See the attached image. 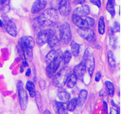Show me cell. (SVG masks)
Here are the masks:
<instances>
[{
	"mask_svg": "<svg viewBox=\"0 0 122 114\" xmlns=\"http://www.w3.org/2000/svg\"><path fill=\"white\" fill-rule=\"evenodd\" d=\"M71 11V5L69 0H61L59 6V12L61 15H68Z\"/></svg>",
	"mask_w": 122,
	"mask_h": 114,
	"instance_id": "8fae6325",
	"label": "cell"
},
{
	"mask_svg": "<svg viewBox=\"0 0 122 114\" xmlns=\"http://www.w3.org/2000/svg\"><path fill=\"white\" fill-rule=\"evenodd\" d=\"M86 71V65L84 61L76 65L73 68V73L77 78H81Z\"/></svg>",
	"mask_w": 122,
	"mask_h": 114,
	"instance_id": "9a60e30c",
	"label": "cell"
},
{
	"mask_svg": "<svg viewBox=\"0 0 122 114\" xmlns=\"http://www.w3.org/2000/svg\"><path fill=\"white\" fill-rule=\"evenodd\" d=\"M59 29L60 27H55L54 29H51V33L47 41L48 44L50 47H54L58 43L60 39Z\"/></svg>",
	"mask_w": 122,
	"mask_h": 114,
	"instance_id": "ba28073f",
	"label": "cell"
},
{
	"mask_svg": "<svg viewBox=\"0 0 122 114\" xmlns=\"http://www.w3.org/2000/svg\"><path fill=\"white\" fill-rule=\"evenodd\" d=\"M43 114H51L48 109H45L43 112Z\"/></svg>",
	"mask_w": 122,
	"mask_h": 114,
	"instance_id": "f35d334b",
	"label": "cell"
},
{
	"mask_svg": "<svg viewBox=\"0 0 122 114\" xmlns=\"http://www.w3.org/2000/svg\"><path fill=\"white\" fill-rule=\"evenodd\" d=\"M78 34L81 37L86 39V40L90 42L95 41V35L93 29L92 28H87V29H78Z\"/></svg>",
	"mask_w": 122,
	"mask_h": 114,
	"instance_id": "9c48e42d",
	"label": "cell"
},
{
	"mask_svg": "<svg viewBox=\"0 0 122 114\" xmlns=\"http://www.w3.org/2000/svg\"><path fill=\"white\" fill-rule=\"evenodd\" d=\"M98 32L100 34L103 35L105 32V23H104V17L102 16L100 18L98 21Z\"/></svg>",
	"mask_w": 122,
	"mask_h": 114,
	"instance_id": "83f0119b",
	"label": "cell"
},
{
	"mask_svg": "<svg viewBox=\"0 0 122 114\" xmlns=\"http://www.w3.org/2000/svg\"><path fill=\"white\" fill-rule=\"evenodd\" d=\"M62 54V51L59 49H56V50H52L51 51H50L46 56L45 57V61L46 64H48L51 60H53V59L55 58L56 57H57V56L60 55V54Z\"/></svg>",
	"mask_w": 122,
	"mask_h": 114,
	"instance_id": "ac0fdd59",
	"label": "cell"
},
{
	"mask_svg": "<svg viewBox=\"0 0 122 114\" xmlns=\"http://www.w3.org/2000/svg\"><path fill=\"white\" fill-rule=\"evenodd\" d=\"M103 104H104V109L105 111L106 112H107V104L106 102L104 101V103H103Z\"/></svg>",
	"mask_w": 122,
	"mask_h": 114,
	"instance_id": "74e56055",
	"label": "cell"
},
{
	"mask_svg": "<svg viewBox=\"0 0 122 114\" xmlns=\"http://www.w3.org/2000/svg\"><path fill=\"white\" fill-rule=\"evenodd\" d=\"M22 65H23V67H28V63L26 61H23L22 62Z\"/></svg>",
	"mask_w": 122,
	"mask_h": 114,
	"instance_id": "ab89813d",
	"label": "cell"
},
{
	"mask_svg": "<svg viewBox=\"0 0 122 114\" xmlns=\"http://www.w3.org/2000/svg\"><path fill=\"white\" fill-rule=\"evenodd\" d=\"M71 59V53L70 51L66 50L62 53V60L65 64H68Z\"/></svg>",
	"mask_w": 122,
	"mask_h": 114,
	"instance_id": "f546056e",
	"label": "cell"
},
{
	"mask_svg": "<svg viewBox=\"0 0 122 114\" xmlns=\"http://www.w3.org/2000/svg\"><path fill=\"white\" fill-rule=\"evenodd\" d=\"M87 91L85 89H82L80 91L79 95H78V98H77L78 104L79 106H82L84 104L87 97Z\"/></svg>",
	"mask_w": 122,
	"mask_h": 114,
	"instance_id": "ffe728a7",
	"label": "cell"
},
{
	"mask_svg": "<svg viewBox=\"0 0 122 114\" xmlns=\"http://www.w3.org/2000/svg\"><path fill=\"white\" fill-rule=\"evenodd\" d=\"M72 21L79 29L91 28L94 26L95 20L93 18L89 17H79L73 14Z\"/></svg>",
	"mask_w": 122,
	"mask_h": 114,
	"instance_id": "277c9868",
	"label": "cell"
},
{
	"mask_svg": "<svg viewBox=\"0 0 122 114\" xmlns=\"http://www.w3.org/2000/svg\"><path fill=\"white\" fill-rule=\"evenodd\" d=\"M3 26V22L1 20H0V27H2Z\"/></svg>",
	"mask_w": 122,
	"mask_h": 114,
	"instance_id": "60d3db41",
	"label": "cell"
},
{
	"mask_svg": "<svg viewBox=\"0 0 122 114\" xmlns=\"http://www.w3.org/2000/svg\"><path fill=\"white\" fill-rule=\"evenodd\" d=\"M110 114H119V112H118V110L117 109H116L115 108H114V107H112L111 109Z\"/></svg>",
	"mask_w": 122,
	"mask_h": 114,
	"instance_id": "e575fe53",
	"label": "cell"
},
{
	"mask_svg": "<svg viewBox=\"0 0 122 114\" xmlns=\"http://www.w3.org/2000/svg\"><path fill=\"white\" fill-rule=\"evenodd\" d=\"M113 31H114V32H118L120 30V26L118 24V22L117 21H115L114 24V27L112 28Z\"/></svg>",
	"mask_w": 122,
	"mask_h": 114,
	"instance_id": "1f68e13d",
	"label": "cell"
},
{
	"mask_svg": "<svg viewBox=\"0 0 122 114\" xmlns=\"http://www.w3.org/2000/svg\"><path fill=\"white\" fill-rule=\"evenodd\" d=\"M67 103H67L66 109H67V110L70 112L73 111L75 109V108L76 107V106L78 105L77 98H72L71 99L68 101Z\"/></svg>",
	"mask_w": 122,
	"mask_h": 114,
	"instance_id": "d4e9b609",
	"label": "cell"
},
{
	"mask_svg": "<svg viewBox=\"0 0 122 114\" xmlns=\"http://www.w3.org/2000/svg\"><path fill=\"white\" fill-rule=\"evenodd\" d=\"M57 96L61 102L63 103H67L70 100V93L65 90H60L57 93Z\"/></svg>",
	"mask_w": 122,
	"mask_h": 114,
	"instance_id": "d6986e66",
	"label": "cell"
},
{
	"mask_svg": "<svg viewBox=\"0 0 122 114\" xmlns=\"http://www.w3.org/2000/svg\"><path fill=\"white\" fill-rule=\"evenodd\" d=\"M70 73V68L67 67H64L53 77V85L56 87H62L66 84L67 79Z\"/></svg>",
	"mask_w": 122,
	"mask_h": 114,
	"instance_id": "3957f363",
	"label": "cell"
},
{
	"mask_svg": "<svg viewBox=\"0 0 122 114\" xmlns=\"http://www.w3.org/2000/svg\"><path fill=\"white\" fill-rule=\"evenodd\" d=\"M86 0H74V3L77 4H82L85 3Z\"/></svg>",
	"mask_w": 122,
	"mask_h": 114,
	"instance_id": "d590c367",
	"label": "cell"
},
{
	"mask_svg": "<svg viewBox=\"0 0 122 114\" xmlns=\"http://www.w3.org/2000/svg\"><path fill=\"white\" fill-rule=\"evenodd\" d=\"M59 18V14L57 10L50 8L40 14L37 18V21L42 26H51L55 25Z\"/></svg>",
	"mask_w": 122,
	"mask_h": 114,
	"instance_id": "6da1fadb",
	"label": "cell"
},
{
	"mask_svg": "<svg viewBox=\"0 0 122 114\" xmlns=\"http://www.w3.org/2000/svg\"><path fill=\"white\" fill-rule=\"evenodd\" d=\"M30 73H31V70H30V68H28V70H27L26 72V76H29L30 74Z\"/></svg>",
	"mask_w": 122,
	"mask_h": 114,
	"instance_id": "8d00e7d4",
	"label": "cell"
},
{
	"mask_svg": "<svg viewBox=\"0 0 122 114\" xmlns=\"http://www.w3.org/2000/svg\"><path fill=\"white\" fill-rule=\"evenodd\" d=\"M4 22H5V26H6L7 32L11 36H16L17 35V29L14 21L8 17H6V18H4Z\"/></svg>",
	"mask_w": 122,
	"mask_h": 114,
	"instance_id": "7c38bea8",
	"label": "cell"
},
{
	"mask_svg": "<svg viewBox=\"0 0 122 114\" xmlns=\"http://www.w3.org/2000/svg\"><path fill=\"white\" fill-rule=\"evenodd\" d=\"M51 33V29H44L38 33L37 36V43L39 46H43L47 43L48 39Z\"/></svg>",
	"mask_w": 122,
	"mask_h": 114,
	"instance_id": "30bf717a",
	"label": "cell"
},
{
	"mask_svg": "<svg viewBox=\"0 0 122 114\" xmlns=\"http://www.w3.org/2000/svg\"><path fill=\"white\" fill-rule=\"evenodd\" d=\"M71 46V53L73 54L74 56H78L79 53V49L80 46L78 43H76L75 41L71 40L70 43Z\"/></svg>",
	"mask_w": 122,
	"mask_h": 114,
	"instance_id": "44dd1931",
	"label": "cell"
},
{
	"mask_svg": "<svg viewBox=\"0 0 122 114\" xmlns=\"http://www.w3.org/2000/svg\"><path fill=\"white\" fill-rule=\"evenodd\" d=\"M62 60V54L56 57L48 64H47L46 74L49 78H53L57 73V71L61 65Z\"/></svg>",
	"mask_w": 122,
	"mask_h": 114,
	"instance_id": "5b68a950",
	"label": "cell"
},
{
	"mask_svg": "<svg viewBox=\"0 0 122 114\" xmlns=\"http://www.w3.org/2000/svg\"><path fill=\"white\" fill-rule=\"evenodd\" d=\"M77 77L74 73H70L67 80V86L68 88H73L76 85L77 82Z\"/></svg>",
	"mask_w": 122,
	"mask_h": 114,
	"instance_id": "7402d4cb",
	"label": "cell"
},
{
	"mask_svg": "<svg viewBox=\"0 0 122 114\" xmlns=\"http://www.w3.org/2000/svg\"><path fill=\"white\" fill-rule=\"evenodd\" d=\"M101 78V73L100 71H98L96 74V76H95V81L96 82H99Z\"/></svg>",
	"mask_w": 122,
	"mask_h": 114,
	"instance_id": "836d02e7",
	"label": "cell"
},
{
	"mask_svg": "<svg viewBox=\"0 0 122 114\" xmlns=\"http://www.w3.org/2000/svg\"><path fill=\"white\" fill-rule=\"evenodd\" d=\"M109 41L110 45L112 46V48H115L116 47L117 42V39L116 37L114 35V32L113 31L112 28H109Z\"/></svg>",
	"mask_w": 122,
	"mask_h": 114,
	"instance_id": "484cf974",
	"label": "cell"
},
{
	"mask_svg": "<svg viewBox=\"0 0 122 114\" xmlns=\"http://www.w3.org/2000/svg\"><path fill=\"white\" fill-rule=\"evenodd\" d=\"M59 37L61 40L66 44L71 42V31L70 25L67 23H64L60 26Z\"/></svg>",
	"mask_w": 122,
	"mask_h": 114,
	"instance_id": "52a82bcc",
	"label": "cell"
},
{
	"mask_svg": "<svg viewBox=\"0 0 122 114\" xmlns=\"http://www.w3.org/2000/svg\"><path fill=\"white\" fill-rule=\"evenodd\" d=\"M115 0H108L106 5V9L108 11V12L111 14L112 17H114L115 14Z\"/></svg>",
	"mask_w": 122,
	"mask_h": 114,
	"instance_id": "603a6c76",
	"label": "cell"
},
{
	"mask_svg": "<svg viewBox=\"0 0 122 114\" xmlns=\"http://www.w3.org/2000/svg\"><path fill=\"white\" fill-rule=\"evenodd\" d=\"M105 85L106 87L109 95L111 96H112L114 94V91H115L114 85L112 82H111L109 81H106L105 82Z\"/></svg>",
	"mask_w": 122,
	"mask_h": 114,
	"instance_id": "f1b7e54d",
	"label": "cell"
},
{
	"mask_svg": "<svg viewBox=\"0 0 122 114\" xmlns=\"http://www.w3.org/2000/svg\"><path fill=\"white\" fill-rule=\"evenodd\" d=\"M18 45L24 58L31 59L32 57V49L35 46L33 38L30 36H24L20 39Z\"/></svg>",
	"mask_w": 122,
	"mask_h": 114,
	"instance_id": "7a4b0ae2",
	"label": "cell"
},
{
	"mask_svg": "<svg viewBox=\"0 0 122 114\" xmlns=\"http://www.w3.org/2000/svg\"><path fill=\"white\" fill-rule=\"evenodd\" d=\"M54 110L56 114H68L66 107L62 102L55 101L54 102Z\"/></svg>",
	"mask_w": 122,
	"mask_h": 114,
	"instance_id": "e0dca14e",
	"label": "cell"
},
{
	"mask_svg": "<svg viewBox=\"0 0 122 114\" xmlns=\"http://www.w3.org/2000/svg\"><path fill=\"white\" fill-rule=\"evenodd\" d=\"M86 68H87L88 73L90 77L92 76L95 69V60L92 55H89L87 58L85 60Z\"/></svg>",
	"mask_w": 122,
	"mask_h": 114,
	"instance_id": "2e32d148",
	"label": "cell"
},
{
	"mask_svg": "<svg viewBox=\"0 0 122 114\" xmlns=\"http://www.w3.org/2000/svg\"><path fill=\"white\" fill-rule=\"evenodd\" d=\"M46 3H47L46 0H36L32 4L31 12L32 14L39 12L45 8Z\"/></svg>",
	"mask_w": 122,
	"mask_h": 114,
	"instance_id": "4fadbf2b",
	"label": "cell"
},
{
	"mask_svg": "<svg viewBox=\"0 0 122 114\" xmlns=\"http://www.w3.org/2000/svg\"><path fill=\"white\" fill-rule=\"evenodd\" d=\"M17 90H18L19 103L21 110H25L27 108L28 104V96L26 91L23 87V83L21 81L17 82Z\"/></svg>",
	"mask_w": 122,
	"mask_h": 114,
	"instance_id": "8992f818",
	"label": "cell"
},
{
	"mask_svg": "<svg viewBox=\"0 0 122 114\" xmlns=\"http://www.w3.org/2000/svg\"><path fill=\"white\" fill-rule=\"evenodd\" d=\"M90 12V8L88 5H82L78 7H76L73 12V15L79 17H86Z\"/></svg>",
	"mask_w": 122,
	"mask_h": 114,
	"instance_id": "5bb4252c",
	"label": "cell"
},
{
	"mask_svg": "<svg viewBox=\"0 0 122 114\" xmlns=\"http://www.w3.org/2000/svg\"><path fill=\"white\" fill-rule=\"evenodd\" d=\"M107 60H108L109 65L110 67H112V68H114L115 67L116 65L115 59L112 51H109L107 52Z\"/></svg>",
	"mask_w": 122,
	"mask_h": 114,
	"instance_id": "4316f807",
	"label": "cell"
},
{
	"mask_svg": "<svg viewBox=\"0 0 122 114\" xmlns=\"http://www.w3.org/2000/svg\"><path fill=\"white\" fill-rule=\"evenodd\" d=\"M10 7L9 0H7L6 1L1 4V10L3 12H8L10 10Z\"/></svg>",
	"mask_w": 122,
	"mask_h": 114,
	"instance_id": "4dcf8cb0",
	"label": "cell"
},
{
	"mask_svg": "<svg viewBox=\"0 0 122 114\" xmlns=\"http://www.w3.org/2000/svg\"><path fill=\"white\" fill-rule=\"evenodd\" d=\"M7 0H0V4H3L5 1H6Z\"/></svg>",
	"mask_w": 122,
	"mask_h": 114,
	"instance_id": "7bdbcfd3",
	"label": "cell"
},
{
	"mask_svg": "<svg viewBox=\"0 0 122 114\" xmlns=\"http://www.w3.org/2000/svg\"><path fill=\"white\" fill-rule=\"evenodd\" d=\"M111 102H112V104L113 106H115V107H117V104H115V103H114V101L112 100V101H111Z\"/></svg>",
	"mask_w": 122,
	"mask_h": 114,
	"instance_id": "b9f144b4",
	"label": "cell"
},
{
	"mask_svg": "<svg viewBox=\"0 0 122 114\" xmlns=\"http://www.w3.org/2000/svg\"><path fill=\"white\" fill-rule=\"evenodd\" d=\"M90 1L92 4H93L94 5H95V6H98V7H101V3L100 0H90Z\"/></svg>",
	"mask_w": 122,
	"mask_h": 114,
	"instance_id": "d6a6232c",
	"label": "cell"
},
{
	"mask_svg": "<svg viewBox=\"0 0 122 114\" xmlns=\"http://www.w3.org/2000/svg\"><path fill=\"white\" fill-rule=\"evenodd\" d=\"M23 68L22 67H20V73H23Z\"/></svg>",
	"mask_w": 122,
	"mask_h": 114,
	"instance_id": "ee69618b",
	"label": "cell"
},
{
	"mask_svg": "<svg viewBox=\"0 0 122 114\" xmlns=\"http://www.w3.org/2000/svg\"><path fill=\"white\" fill-rule=\"evenodd\" d=\"M26 89L28 90V92H29L30 96L31 97H35L36 92L34 84L33 82H31L30 81H27L26 84Z\"/></svg>",
	"mask_w": 122,
	"mask_h": 114,
	"instance_id": "cb8c5ba5",
	"label": "cell"
}]
</instances>
